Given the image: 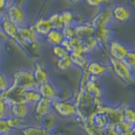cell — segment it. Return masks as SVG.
<instances>
[{"label":"cell","instance_id":"obj_1","mask_svg":"<svg viewBox=\"0 0 135 135\" xmlns=\"http://www.w3.org/2000/svg\"><path fill=\"white\" fill-rule=\"evenodd\" d=\"M109 64L112 71L123 82L128 84H135V74L125 60H117L109 57Z\"/></svg>","mask_w":135,"mask_h":135},{"label":"cell","instance_id":"obj_2","mask_svg":"<svg viewBox=\"0 0 135 135\" xmlns=\"http://www.w3.org/2000/svg\"><path fill=\"white\" fill-rule=\"evenodd\" d=\"M131 49L127 44L116 39L110 41L107 47L109 57L117 60H124Z\"/></svg>","mask_w":135,"mask_h":135},{"label":"cell","instance_id":"obj_3","mask_svg":"<svg viewBox=\"0 0 135 135\" xmlns=\"http://www.w3.org/2000/svg\"><path fill=\"white\" fill-rule=\"evenodd\" d=\"M112 13L113 20L115 22L119 24H124L128 22L133 18V10L129 4L120 3L114 5L112 8Z\"/></svg>","mask_w":135,"mask_h":135},{"label":"cell","instance_id":"obj_4","mask_svg":"<svg viewBox=\"0 0 135 135\" xmlns=\"http://www.w3.org/2000/svg\"><path fill=\"white\" fill-rule=\"evenodd\" d=\"M115 22L113 20L112 9H104L99 13V15L95 17L91 25L95 29L99 28H112V25Z\"/></svg>","mask_w":135,"mask_h":135},{"label":"cell","instance_id":"obj_5","mask_svg":"<svg viewBox=\"0 0 135 135\" xmlns=\"http://www.w3.org/2000/svg\"><path fill=\"white\" fill-rule=\"evenodd\" d=\"M86 69L89 74L94 76L102 75L107 73L108 70L112 71V67L110 64L105 65L98 62H92L90 63H88Z\"/></svg>","mask_w":135,"mask_h":135},{"label":"cell","instance_id":"obj_6","mask_svg":"<svg viewBox=\"0 0 135 135\" xmlns=\"http://www.w3.org/2000/svg\"><path fill=\"white\" fill-rule=\"evenodd\" d=\"M55 108L62 116H69L75 112V109L73 105L63 104V103H54Z\"/></svg>","mask_w":135,"mask_h":135},{"label":"cell","instance_id":"obj_7","mask_svg":"<svg viewBox=\"0 0 135 135\" xmlns=\"http://www.w3.org/2000/svg\"><path fill=\"white\" fill-rule=\"evenodd\" d=\"M52 28V24L49 20H40L39 22L36 24V31L37 32L41 34H48L51 31V29Z\"/></svg>","mask_w":135,"mask_h":135},{"label":"cell","instance_id":"obj_8","mask_svg":"<svg viewBox=\"0 0 135 135\" xmlns=\"http://www.w3.org/2000/svg\"><path fill=\"white\" fill-rule=\"evenodd\" d=\"M23 10L20 7H13L9 10L10 20L12 19L13 22L20 23L23 20Z\"/></svg>","mask_w":135,"mask_h":135},{"label":"cell","instance_id":"obj_9","mask_svg":"<svg viewBox=\"0 0 135 135\" xmlns=\"http://www.w3.org/2000/svg\"><path fill=\"white\" fill-rule=\"evenodd\" d=\"M50 107V102L48 99L43 98L40 100V102L38 103L37 107H36V113L39 114L40 116L46 115L47 113L48 110Z\"/></svg>","mask_w":135,"mask_h":135},{"label":"cell","instance_id":"obj_10","mask_svg":"<svg viewBox=\"0 0 135 135\" xmlns=\"http://www.w3.org/2000/svg\"><path fill=\"white\" fill-rule=\"evenodd\" d=\"M48 40L53 45H57L62 40V34L57 31H51L48 33Z\"/></svg>","mask_w":135,"mask_h":135},{"label":"cell","instance_id":"obj_11","mask_svg":"<svg viewBox=\"0 0 135 135\" xmlns=\"http://www.w3.org/2000/svg\"><path fill=\"white\" fill-rule=\"evenodd\" d=\"M110 1L111 0H85V3L91 8H102L108 4Z\"/></svg>","mask_w":135,"mask_h":135},{"label":"cell","instance_id":"obj_12","mask_svg":"<svg viewBox=\"0 0 135 135\" xmlns=\"http://www.w3.org/2000/svg\"><path fill=\"white\" fill-rule=\"evenodd\" d=\"M124 60L128 62V64L130 66V68L132 69L133 74H135V50L131 49L128 54L127 55L126 58Z\"/></svg>","mask_w":135,"mask_h":135},{"label":"cell","instance_id":"obj_13","mask_svg":"<svg viewBox=\"0 0 135 135\" xmlns=\"http://www.w3.org/2000/svg\"><path fill=\"white\" fill-rule=\"evenodd\" d=\"M116 128L117 130L118 131L119 133H122V132H125V131H128V130H131L133 128V123L130 122H124L122 121L119 123H117L116 125Z\"/></svg>","mask_w":135,"mask_h":135},{"label":"cell","instance_id":"obj_14","mask_svg":"<svg viewBox=\"0 0 135 135\" xmlns=\"http://www.w3.org/2000/svg\"><path fill=\"white\" fill-rule=\"evenodd\" d=\"M13 112L17 117H24L26 115L27 110L25 108V105L21 104H16L14 107H13Z\"/></svg>","mask_w":135,"mask_h":135},{"label":"cell","instance_id":"obj_15","mask_svg":"<svg viewBox=\"0 0 135 135\" xmlns=\"http://www.w3.org/2000/svg\"><path fill=\"white\" fill-rule=\"evenodd\" d=\"M58 65L62 69H67L69 67H71V65H73V62H72L71 57L65 56L63 57H61V59L58 62Z\"/></svg>","mask_w":135,"mask_h":135},{"label":"cell","instance_id":"obj_16","mask_svg":"<svg viewBox=\"0 0 135 135\" xmlns=\"http://www.w3.org/2000/svg\"><path fill=\"white\" fill-rule=\"evenodd\" d=\"M124 119L128 122L135 123V111L132 108H125L124 112Z\"/></svg>","mask_w":135,"mask_h":135},{"label":"cell","instance_id":"obj_17","mask_svg":"<svg viewBox=\"0 0 135 135\" xmlns=\"http://www.w3.org/2000/svg\"><path fill=\"white\" fill-rule=\"evenodd\" d=\"M40 90H41V94L43 95L45 97H52V96H53V95H54V93H53V90H52V87L49 86L48 84H41Z\"/></svg>","mask_w":135,"mask_h":135},{"label":"cell","instance_id":"obj_18","mask_svg":"<svg viewBox=\"0 0 135 135\" xmlns=\"http://www.w3.org/2000/svg\"><path fill=\"white\" fill-rule=\"evenodd\" d=\"M35 77L38 82L42 83V84H45L46 82V74L43 70L40 69V68H37L36 69V73H35Z\"/></svg>","mask_w":135,"mask_h":135},{"label":"cell","instance_id":"obj_19","mask_svg":"<svg viewBox=\"0 0 135 135\" xmlns=\"http://www.w3.org/2000/svg\"><path fill=\"white\" fill-rule=\"evenodd\" d=\"M55 123V116L53 114H50V115L46 116L44 119V125H45V128L46 130L51 129V128L54 125Z\"/></svg>","mask_w":135,"mask_h":135},{"label":"cell","instance_id":"obj_20","mask_svg":"<svg viewBox=\"0 0 135 135\" xmlns=\"http://www.w3.org/2000/svg\"><path fill=\"white\" fill-rule=\"evenodd\" d=\"M25 135H42L44 133H46L45 130H41L37 128H28L23 131Z\"/></svg>","mask_w":135,"mask_h":135},{"label":"cell","instance_id":"obj_21","mask_svg":"<svg viewBox=\"0 0 135 135\" xmlns=\"http://www.w3.org/2000/svg\"><path fill=\"white\" fill-rule=\"evenodd\" d=\"M24 98H25L27 100H40V95L34 92H25L24 93Z\"/></svg>","mask_w":135,"mask_h":135},{"label":"cell","instance_id":"obj_22","mask_svg":"<svg viewBox=\"0 0 135 135\" xmlns=\"http://www.w3.org/2000/svg\"><path fill=\"white\" fill-rule=\"evenodd\" d=\"M107 135H120L119 132L116 130V125L115 124H111L107 127Z\"/></svg>","mask_w":135,"mask_h":135},{"label":"cell","instance_id":"obj_23","mask_svg":"<svg viewBox=\"0 0 135 135\" xmlns=\"http://www.w3.org/2000/svg\"><path fill=\"white\" fill-rule=\"evenodd\" d=\"M95 121L99 127H103L107 123V117H105V116H104V114H100V116L96 117Z\"/></svg>","mask_w":135,"mask_h":135},{"label":"cell","instance_id":"obj_24","mask_svg":"<svg viewBox=\"0 0 135 135\" xmlns=\"http://www.w3.org/2000/svg\"><path fill=\"white\" fill-rule=\"evenodd\" d=\"M21 122H22V120H20V119H12V120L8 121L7 125L9 127H16L17 125L21 123Z\"/></svg>","mask_w":135,"mask_h":135},{"label":"cell","instance_id":"obj_25","mask_svg":"<svg viewBox=\"0 0 135 135\" xmlns=\"http://www.w3.org/2000/svg\"><path fill=\"white\" fill-rule=\"evenodd\" d=\"M8 128L6 122L3 121H0V132H8Z\"/></svg>","mask_w":135,"mask_h":135},{"label":"cell","instance_id":"obj_26","mask_svg":"<svg viewBox=\"0 0 135 135\" xmlns=\"http://www.w3.org/2000/svg\"><path fill=\"white\" fill-rule=\"evenodd\" d=\"M120 135H133L132 133V129L131 130H128V131H125V132H122L120 133Z\"/></svg>","mask_w":135,"mask_h":135},{"label":"cell","instance_id":"obj_27","mask_svg":"<svg viewBox=\"0 0 135 135\" xmlns=\"http://www.w3.org/2000/svg\"><path fill=\"white\" fill-rule=\"evenodd\" d=\"M3 113V104L0 103V118L2 117Z\"/></svg>","mask_w":135,"mask_h":135},{"label":"cell","instance_id":"obj_28","mask_svg":"<svg viewBox=\"0 0 135 135\" xmlns=\"http://www.w3.org/2000/svg\"><path fill=\"white\" fill-rule=\"evenodd\" d=\"M132 133H133V135H135V127L132 128Z\"/></svg>","mask_w":135,"mask_h":135},{"label":"cell","instance_id":"obj_29","mask_svg":"<svg viewBox=\"0 0 135 135\" xmlns=\"http://www.w3.org/2000/svg\"><path fill=\"white\" fill-rule=\"evenodd\" d=\"M129 2L131 4H135V0H129Z\"/></svg>","mask_w":135,"mask_h":135},{"label":"cell","instance_id":"obj_30","mask_svg":"<svg viewBox=\"0 0 135 135\" xmlns=\"http://www.w3.org/2000/svg\"><path fill=\"white\" fill-rule=\"evenodd\" d=\"M42 135H47V134H46V133H44V134H42Z\"/></svg>","mask_w":135,"mask_h":135},{"label":"cell","instance_id":"obj_31","mask_svg":"<svg viewBox=\"0 0 135 135\" xmlns=\"http://www.w3.org/2000/svg\"><path fill=\"white\" fill-rule=\"evenodd\" d=\"M128 1H129V0H128Z\"/></svg>","mask_w":135,"mask_h":135}]
</instances>
